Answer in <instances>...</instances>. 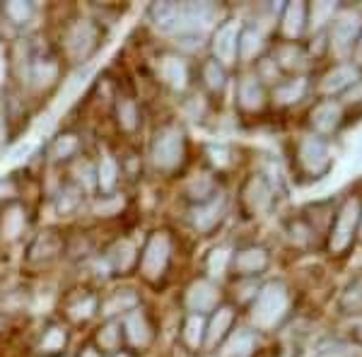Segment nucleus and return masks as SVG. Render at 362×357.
Returning a JSON list of instances; mask_svg holds the SVG:
<instances>
[{
    "mask_svg": "<svg viewBox=\"0 0 362 357\" xmlns=\"http://www.w3.org/2000/svg\"><path fill=\"white\" fill-rule=\"evenodd\" d=\"M104 44V29L92 17H78V20L68 22L61 37V54L70 66L83 68Z\"/></svg>",
    "mask_w": 362,
    "mask_h": 357,
    "instance_id": "1",
    "label": "nucleus"
},
{
    "mask_svg": "<svg viewBox=\"0 0 362 357\" xmlns=\"http://www.w3.org/2000/svg\"><path fill=\"white\" fill-rule=\"evenodd\" d=\"M186 160V136L177 124H165L150 140V162L157 172L174 174Z\"/></svg>",
    "mask_w": 362,
    "mask_h": 357,
    "instance_id": "2",
    "label": "nucleus"
},
{
    "mask_svg": "<svg viewBox=\"0 0 362 357\" xmlns=\"http://www.w3.org/2000/svg\"><path fill=\"white\" fill-rule=\"evenodd\" d=\"M172 263V237L165 230H155L148 234L138 256V275L148 285H157L169 271Z\"/></svg>",
    "mask_w": 362,
    "mask_h": 357,
    "instance_id": "3",
    "label": "nucleus"
},
{
    "mask_svg": "<svg viewBox=\"0 0 362 357\" xmlns=\"http://www.w3.org/2000/svg\"><path fill=\"white\" fill-rule=\"evenodd\" d=\"M121 331H124V345L126 350L133 353H148L157 341V331H155V321L150 316L148 309L140 304L138 309L128 312L126 316H121Z\"/></svg>",
    "mask_w": 362,
    "mask_h": 357,
    "instance_id": "4",
    "label": "nucleus"
},
{
    "mask_svg": "<svg viewBox=\"0 0 362 357\" xmlns=\"http://www.w3.org/2000/svg\"><path fill=\"white\" fill-rule=\"evenodd\" d=\"M138 256L140 247L133 242L131 237H119L116 242H112L107 247V251L102 254V263L107 268V273L112 275H131L138 271Z\"/></svg>",
    "mask_w": 362,
    "mask_h": 357,
    "instance_id": "5",
    "label": "nucleus"
},
{
    "mask_svg": "<svg viewBox=\"0 0 362 357\" xmlns=\"http://www.w3.org/2000/svg\"><path fill=\"white\" fill-rule=\"evenodd\" d=\"M61 61L51 54H32V63L27 70V83L37 92H49L61 83Z\"/></svg>",
    "mask_w": 362,
    "mask_h": 357,
    "instance_id": "6",
    "label": "nucleus"
},
{
    "mask_svg": "<svg viewBox=\"0 0 362 357\" xmlns=\"http://www.w3.org/2000/svg\"><path fill=\"white\" fill-rule=\"evenodd\" d=\"M99 297L95 290H78L73 295L66 297L63 302V316H66L68 324H87L95 316H99Z\"/></svg>",
    "mask_w": 362,
    "mask_h": 357,
    "instance_id": "7",
    "label": "nucleus"
},
{
    "mask_svg": "<svg viewBox=\"0 0 362 357\" xmlns=\"http://www.w3.org/2000/svg\"><path fill=\"white\" fill-rule=\"evenodd\" d=\"M285 302H288V297H285V290L283 288H276V285H268V288L261 290V295L256 297L254 307H251V316H254V324L264 326V329H268V326L276 324V319L280 314H283V307Z\"/></svg>",
    "mask_w": 362,
    "mask_h": 357,
    "instance_id": "8",
    "label": "nucleus"
},
{
    "mask_svg": "<svg viewBox=\"0 0 362 357\" xmlns=\"http://www.w3.org/2000/svg\"><path fill=\"white\" fill-rule=\"evenodd\" d=\"M143 300H140V292L133 288H116L107 292L104 297H99V316L104 321L107 319H121L128 312L138 309Z\"/></svg>",
    "mask_w": 362,
    "mask_h": 357,
    "instance_id": "9",
    "label": "nucleus"
},
{
    "mask_svg": "<svg viewBox=\"0 0 362 357\" xmlns=\"http://www.w3.org/2000/svg\"><path fill=\"white\" fill-rule=\"evenodd\" d=\"M29 225V213L27 206L22 201L8 203L0 210V242L5 244H15L25 237Z\"/></svg>",
    "mask_w": 362,
    "mask_h": 357,
    "instance_id": "10",
    "label": "nucleus"
},
{
    "mask_svg": "<svg viewBox=\"0 0 362 357\" xmlns=\"http://www.w3.org/2000/svg\"><path fill=\"white\" fill-rule=\"evenodd\" d=\"M114 121L124 136H136L143 126V111H140L138 99L128 92H119L114 97Z\"/></svg>",
    "mask_w": 362,
    "mask_h": 357,
    "instance_id": "11",
    "label": "nucleus"
},
{
    "mask_svg": "<svg viewBox=\"0 0 362 357\" xmlns=\"http://www.w3.org/2000/svg\"><path fill=\"white\" fill-rule=\"evenodd\" d=\"M63 251H66V237L56 230H46L32 239L27 256H29V261H34V263H49L58 259Z\"/></svg>",
    "mask_w": 362,
    "mask_h": 357,
    "instance_id": "12",
    "label": "nucleus"
},
{
    "mask_svg": "<svg viewBox=\"0 0 362 357\" xmlns=\"http://www.w3.org/2000/svg\"><path fill=\"white\" fill-rule=\"evenodd\" d=\"M157 78L167 87L181 92L189 85V63L179 54H162L157 58Z\"/></svg>",
    "mask_w": 362,
    "mask_h": 357,
    "instance_id": "13",
    "label": "nucleus"
},
{
    "mask_svg": "<svg viewBox=\"0 0 362 357\" xmlns=\"http://www.w3.org/2000/svg\"><path fill=\"white\" fill-rule=\"evenodd\" d=\"M80 150H83V138L75 131H61L58 136L51 138L49 148H46L49 160L54 165H70L75 157H80Z\"/></svg>",
    "mask_w": 362,
    "mask_h": 357,
    "instance_id": "14",
    "label": "nucleus"
},
{
    "mask_svg": "<svg viewBox=\"0 0 362 357\" xmlns=\"http://www.w3.org/2000/svg\"><path fill=\"white\" fill-rule=\"evenodd\" d=\"M218 288H215L210 280H196L194 285H191L189 290H186V309H189V314H201L206 316L210 309H215V304H218Z\"/></svg>",
    "mask_w": 362,
    "mask_h": 357,
    "instance_id": "15",
    "label": "nucleus"
},
{
    "mask_svg": "<svg viewBox=\"0 0 362 357\" xmlns=\"http://www.w3.org/2000/svg\"><path fill=\"white\" fill-rule=\"evenodd\" d=\"M68 343H70V329L68 324L63 321H54L49 324L42 333L37 343V353L42 357H56V355H63L68 350Z\"/></svg>",
    "mask_w": 362,
    "mask_h": 357,
    "instance_id": "16",
    "label": "nucleus"
},
{
    "mask_svg": "<svg viewBox=\"0 0 362 357\" xmlns=\"http://www.w3.org/2000/svg\"><path fill=\"white\" fill-rule=\"evenodd\" d=\"M237 46H239V27L235 22H225L223 27L215 29L213 34V54L215 61L223 66V63H232L237 58Z\"/></svg>",
    "mask_w": 362,
    "mask_h": 357,
    "instance_id": "17",
    "label": "nucleus"
},
{
    "mask_svg": "<svg viewBox=\"0 0 362 357\" xmlns=\"http://www.w3.org/2000/svg\"><path fill=\"white\" fill-rule=\"evenodd\" d=\"M95 348L102 353L104 357L107 355H116V353H124L126 345H124V331H121V321L119 319H107L102 321V326L95 333Z\"/></svg>",
    "mask_w": 362,
    "mask_h": 357,
    "instance_id": "18",
    "label": "nucleus"
},
{
    "mask_svg": "<svg viewBox=\"0 0 362 357\" xmlns=\"http://www.w3.org/2000/svg\"><path fill=\"white\" fill-rule=\"evenodd\" d=\"M121 181V162L114 155H102L97 160V196H109L119 191Z\"/></svg>",
    "mask_w": 362,
    "mask_h": 357,
    "instance_id": "19",
    "label": "nucleus"
},
{
    "mask_svg": "<svg viewBox=\"0 0 362 357\" xmlns=\"http://www.w3.org/2000/svg\"><path fill=\"white\" fill-rule=\"evenodd\" d=\"M223 213H225V198H218V193H215L210 201L194 206L191 222H194V227L198 232H210L220 222Z\"/></svg>",
    "mask_w": 362,
    "mask_h": 357,
    "instance_id": "20",
    "label": "nucleus"
},
{
    "mask_svg": "<svg viewBox=\"0 0 362 357\" xmlns=\"http://www.w3.org/2000/svg\"><path fill=\"white\" fill-rule=\"evenodd\" d=\"M87 198H90V196H87L80 186H75L73 181L68 179L54 196V208H56V213L61 215V218H68V215H75L80 208L85 206Z\"/></svg>",
    "mask_w": 362,
    "mask_h": 357,
    "instance_id": "21",
    "label": "nucleus"
},
{
    "mask_svg": "<svg viewBox=\"0 0 362 357\" xmlns=\"http://www.w3.org/2000/svg\"><path fill=\"white\" fill-rule=\"evenodd\" d=\"M70 181L80 186L87 196H97V162H92L87 155H80L73 160V172H70Z\"/></svg>",
    "mask_w": 362,
    "mask_h": 357,
    "instance_id": "22",
    "label": "nucleus"
},
{
    "mask_svg": "<svg viewBox=\"0 0 362 357\" xmlns=\"http://www.w3.org/2000/svg\"><path fill=\"white\" fill-rule=\"evenodd\" d=\"M181 343L186 345L189 353H196L198 348L206 345V316L189 314L181 326Z\"/></svg>",
    "mask_w": 362,
    "mask_h": 357,
    "instance_id": "23",
    "label": "nucleus"
},
{
    "mask_svg": "<svg viewBox=\"0 0 362 357\" xmlns=\"http://www.w3.org/2000/svg\"><path fill=\"white\" fill-rule=\"evenodd\" d=\"M237 99H239V104H242L244 109H249V111H256L261 104H264L266 92H264V85H261L259 75H247V78L239 80Z\"/></svg>",
    "mask_w": 362,
    "mask_h": 357,
    "instance_id": "24",
    "label": "nucleus"
},
{
    "mask_svg": "<svg viewBox=\"0 0 362 357\" xmlns=\"http://www.w3.org/2000/svg\"><path fill=\"white\" fill-rule=\"evenodd\" d=\"M235 271L239 275H259L268 266V256L264 249L259 247H249L235 254Z\"/></svg>",
    "mask_w": 362,
    "mask_h": 357,
    "instance_id": "25",
    "label": "nucleus"
},
{
    "mask_svg": "<svg viewBox=\"0 0 362 357\" xmlns=\"http://www.w3.org/2000/svg\"><path fill=\"white\" fill-rule=\"evenodd\" d=\"M126 208L124 193H109V196H92L90 198V213L97 218H116Z\"/></svg>",
    "mask_w": 362,
    "mask_h": 357,
    "instance_id": "26",
    "label": "nucleus"
},
{
    "mask_svg": "<svg viewBox=\"0 0 362 357\" xmlns=\"http://www.w3.org/2000/svg\"><path fill=\"white\" fill-rule=\"evenodd\" d=\"M0 13L13 27H27L37 15V5L27 3V0H10V3L0 5Z\"/></svg>",
    "mask_w": 362,
    "mask_h": 357,
    "instance_id": "27",
    "label": "nucleus"
},
{
    "mask_svg": "<svg viewBox=\"0 0 362 357\" xmlns=\"http://www.w3.org/2000/svg\"><path fill=\"white\" fill-rule=\"evenodd\" d=\"M235 321V309L232 307H223L218 309V314L210 319V324H206V343L215 345L230 333V326Z\"/></svg>",
    "mask_w": 362,
    "mask_h": 357,
    "instance_id": "28",
    "label": "nucleus"
},
{
    "mask_svg": "<svg viewBox=\"0 0 362 357\" xmlns=\"http://www.w3.org/2000/svg\"><path fill=\"white\" fill-rule=\"evenodd\" d=\"M256 348V341L249 331H237L230 336V341L225 343L223 355L220 357H251Z\"/></svg>",
    "mask_w": 362,
    "mask_h": 357,
    "instance_id": "29",
    "label": "nucleus"
},
{
    "mask_svg": "<svg viewBox=\"0 0 362 357\" xmlns=\"http://www.w3.org/2000/svg\"><path fill=\"white\" fill-rule=\"evenodd\" d=\"M201 78H203V85H206V90L210 92H223L225 87V66H220L215 58H208L206 63L201 66Z\"/></svg>",
    "mask_w": 362,
    "mask_h": 357,
    "instance_id": "30",
    "label": "nucleus"
},
{
    "mask_svg": "<svg viewBox=\"0 0 362 357\" xmlns=\"http://www.w3.org/2000/svg\"><path fill=\"white\" fill-rule=\"evenodd\" d=\"M90 75H92V68H90V66L78 68V73H75L73 78H70V80H66V83H63L61 104L73 102V99L80 95V90H83V87H85V83H87V78H90Z\"/></svg>",
    "mask_w": 362,
    "mask_h": 357,
    "instance_id": "31",
    "label": "nucleus"
},
{
    "mask_svg": "<svg viewBox=\"0 0 362 357\" xmlns=\"http://www.w3.org/2000/svg\"><path fill=\"white\" fill-rule=\"evenodd\" d=\"M0 201L5 206L20 201V184H17L15 177H0Z\"/></svg>",
    "mask_w": 362,
    "mask_h": 357,
    "instance_id": "32",
    "label": "nucleus"
},
{
    "mask_svg": "<svg viewBox=\"0 0 362 357\" xmlns=\"http://www.w3.org/2000/svg\"><path fill=\"white\" fill-rule=\"evenodd\" d=\"M10 73H13V66H10V49L5 42H0V90L8 83Z\"/></svg>",
    "mask_w": 362,
    "mask_h": 357,
    "instance_id": "33",
    "label": "nucleus"
},
{
    "mask_svg": "<svg viewBox=\"0 0 362 357\" xmlns=\"http://www.w3.org/2000/svg\"><path fill=\"white\" fill-rule=\"evenodd\" d=\"M10 138V121H8V109L0 104V148H5Z\"/></svg>",
    "mask_w": 362,
    "mask_h": 357,
    "instance_id": "34",
    "label": "nucleus"
},
{
    "mask_svg": "<svg viewBox=\"0 0 362 357\" xmlns=\"http://www.w3.org/2000/svg\"><path fill=\"white\" fill-rule=\"evenodd\" d=\"M78 357H104L99 350L95 348V345H85V348H80V353H78Z\"/></svg>",
    "mask_w": 362,
    "mask_h": 357,
    "instance_id": "35",
    "label": "nucleus"
},
{
    "mask_svg": "<svg viewBox=\"0 0 362 357\" xmlns=\"http://www.w3.org/2000/svg\"><path fill=\"white\" fill-rule=\"evenodd\" d=\"M107 357H131V355H128V353H126V350H124V353H116V355H107Z\"/></svg>",
    "mask_w": 362,
    "mask_h": 357,
    "instance_id": "36",
    "label": "nucleus"
}]
</instances>
